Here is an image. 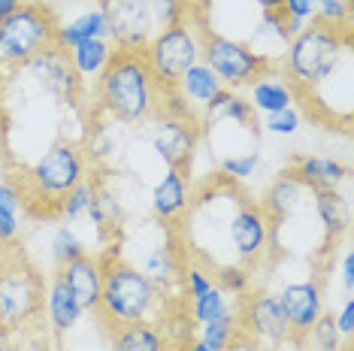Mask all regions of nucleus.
Here are the masks:
<instances>
[{
	"label": "nucleus",
	"mask_w": 354,
	"mask_h": 351,
	"mask_svg": "<svg viewBox=\"0 0 354 351\" xmlns=\"http://www.w3.org/2000/svg\"><path fill=\"white\" fill-rule=\"evenodd\" d=\"M164 94L142 52L115 49L109 67L97 79V103L112 122L122 124H146L164 115Z\"/></svg>",
	"instance_id": "nucleus-1"
},
{
	"label": "nucleus",
	"mask_w": 354,
	"mask_h": 351,
	"mask_svg": "<svg viewBox=\"0 0 354 351\" xmlns=\"http://www.w3.org/2000/svg\"><path fill=\"white\" fill-rule=\"evenodd\" d=\"M167 306H170V294L158 288L131 260H124L115 252L103 258V291L97 315L106 327L136 321L164 324Z\"/></svg>",
	"instance_id": "nucleus-2"
},
{
	"label": "nucleus",
	"mask_w": 354,
	"mask_h": 351,
	"mask_svg": "<svg viewBox=\"0 0 354 351\" xmlns=\"http://www.w3.org/2000/svg\"><path fill=\"white\" fill-rule=\"evenodd\" d=\"M351 52V30L333 28L324 21H309L300 34L291 37V43L281 52V61H276L279 73L288 79L297 97H306L309 91L330 79L336 70L348 61Z\"/></svg>",
	"instance_id": "nucleus-3"
},
{
	"label": "nucleus",
	"mask_w": 354,
	"mask_h": 351,
	"mask_svg": "<svg viewBox=\"0 0 354 351\" xmlns=\"http://www.w3.org/2000/svg\"><path fill=\"white\" fill-rule=\"evenodd\" d=\"M85 173H88L85 151L76 142L58 140L55 146H49V151H43V158H37V164L28 173H21L15 179L21 185V194H25V209L34 212L37 203H46L49 206L46 218L58 215L61 200L76 185H82Z\"/></svg>",
	"instance_id": "nucleus-4"
},
{
	"label": "nucleus",
	"mask_w": 354,
	"mask_h": 351,
	"mask_svg": "<svg viewBox=\"0 0 354 351\" xmlns=\"http://www.w3.org/2000/svg\"><path fill=\"white\" fill-rule=\"evenodd\" d=\"M58 15L39 0H21L0 21V73H15L39 52L52 49L58 34Z\"/></svg>",
	"instance_id": "nucleus-5"
},
{
	"label": "nucleus",
	"mask_w": 354,
	"mask_h": 351,
	"mask_svg": "<svg viewBox=\"0 0 354 351\" xmlns=\"http://www.w3.org/2000/svg\"><path fill=\"white\" fill-rule=\"evenodd\" d=\"M43 278L19 249L6 245L0 258V324L6 330H19L43 312Z\"/></svg>",
	"instance_id": "nucleus-6"
},
{
	"label": "nucleus",
	"mask_w": 354,
	"mask_h": 351,
	"mask_svg": "<svg viewBox=\"0 0 354 351\" xmlns=\"http://www.w3.org/2000/svg\"><path fill=\"white\" fill-rule=\"evenodd\" d=\"M200 43H203V25L197 19H188L182 25L160 28L142 49V58L160 85L176 88L188 67L200 61Z\"/></svg>",
	"instance_id": "nucleus-7"
},
{
	"label": "nucleus",
	"mask_w": 354,
	"mask_h": 351,
	"mask_svg": "<svg viewBox=\"0 0 354 351\" xmlns=\"http://www.w3.org/2000/svg\"><path fill=\"white\" fill-rule=\"evenodd\" d=\"M200 61L221 79L224 88H233V91H243L254 76H261L263 70L276 67V64L267 61L263 55H257L248 43H243V39L224 37L212 28H203Z\"/></svg>",
	"instance_id": "nucleus-8"
},
{
	"label": "nucleus",
	"mask_w": 354,
	"mask_h": 351,
	"mask_svg": "<svg viewBox=\"0 0 354 351\" xmlns=\"http://www.w3.org/2000/svg\"><path fill=\"white\" fill-rule=\"evenodd\" d=\"M224 234H227V245L233 249V263L252 269L254 263H261L263 254L272 249L276 225H272L270 215L261 209V203H252V200H245V197H239L227 215Z\"/></svg>",
	"instance_id": "nucleus-9"
},
{
	"label": "nucleus",
	"mask_w": 354,
	"mask_h": 351,
	"mask_svg": "<svg viewBox=\"0 0 354 351\" xmlns=\"http://www.w3.org/2000/svg\"><path fill=\"white\" fill-rule=\"evenodd\" d=\"M200 122L197 118H182V115H158L151 122V151L167 164V170H182L191 173V161H194L200 149Z\"/></svg>",
	"instance_id": "nucleus-10"
},
{
	"label": "nucleus",
	"mask_w": 354,
	"mask_h": 351,
	"mask_svg": "<svg viewBox=\"0 0 354 351\" xmlns=\"http://www.w3.org/2000/svg\"><path fill=\"white\" fill-rule=\"evenodd\" d=\"M100 10L109 25V43L115 49L142 52L158 34L149 0H100Z\"/></svg>",
	"instance_id": "nucleus-11"
},
{
	"label": "nucleus",
	"mask_w": 354,
	"mask_h": 351,
	"mask_svg": "<svg viewBox=\"0 0 354 351\" xmlns=\"http://www.w3.org/2000/svg\"><path fill=\"white\" fill-rule=\"evenodd\" d=\"M21 70H28V73L37 79V85L58 103H67L70 106V103H76L79 94H82V82H79L73 64H70L67 52L58 49V46L39 52L37 58H30Z\"/></svg>",
	"instance_id": "nucleus-12"
},
{
	"label": "nucleus",
	"mask_w": 354,
	"mask_h": 351,
	"mask_svg": "<svg viewBox=\"0 0 354 351\" xmlns=\"http://www.w3.org/2000/svg\"><path fill=\"white\" fill-rule=\"evenodd\" d=\"M239 327L257 342H270V345H281V342L294 339L291 324L285 318V309L276 294L257 291L245 300L243 312H239Z\"/></svg>",
	"instance_id": "nucleus-13"
},
{
	"label": "nucleus",
	"mask_w": 354,
	"mask_h": 351,
	"mask_svg": "<svg viewBox=\"0 0 354 351\" xmlns=\"http://www.w3.org/2000/svg\"><path fill=\"white\" fill-rule=\"evenodd\" d=\"M279 303L285 309V318L291 324V333L297 342L306 339L312 324L324 315V291L318 278H303V282H288L279 294Z\"/></svg>",
	"instance_id": "nucleus-14"
},
{
	"label": "nucleus",
	"mask_w": 354,
	"mask_h": 351,
	"mask_svg": "<svg viewBox=\"0 0 354 351\" xmlns=\"http://www.w3.org/2000/svg\"><path fill=\"white\" fill-rule=\"evenodd\" d=\"M55 273L64 278V285L82 306V312H97L103 291V258H94V254L85 252L76 260H67L64 267H58Z\"/></svg>",
	"instance_id": "nucleus-15"
},
{
	"label": "nucleus",
	"mask_w": 354,
	"mask_h": 351,
	"mask_svg": "<svg viewBox=\"0 0 354 351\" xmlns=\"http://www.w3.org/2000/svg\"><path fill=\"white\" fill-rule=\"evenodd\" d=\"M191 203H194V191H191L188 173L182 170H167L151 188V212L170 227H176L188 215Z\"/></svg>",
	"instance_id": "nucleus-16"
},
{
	"label": "nucleus",
	"mask_w": 354,
	"mask_h": 351,
	"mask_svg": "<svg viewBox=\"0 0 354 351\" xmlns=\"http://www.w3.org/2000/svg\"><path fill=\"white\" fill-rule=\"evenodd\" d=\"M221 124H239V127H252L257 131V113L252 109V103L245 100L243 91L233 88H221L212 100L200 109V131L209 133Z\"/></svg>",
	"instance_id": "nucleus-17"
},
{
	"label": "nucleus",
	"mask_w": 354,
	"mask_h": 351,
	"mask_svg": "<svg viewBox=\"0 0 354 351\" xmlns=\"http://www.w3.org/2000/svg\"><path fill=\"white\" fill-rule=\"evenodd\" d=\"M291 173L303 182L306 188L315 194V191H336L348 182V164L339 158H324V155H300L294 158Z\"/></svg>",
	"instance_id": "nucleus-18"
},
{
	"label": "nucleus",
	"mask_w": 354,
	"mask_h": 351,
	"mask_svg": "<svg viewBox=\"0 0 354 351\" xmlns=\"http://www.w3.org/2000/svg\"><path fill=\"white\" fill-rule=\"evenodd\" d=\"M245 100L252 103L254 113L270 115V113H279V109L294 106L297 94H294V88L288 85V79L279 73V67H270L245 85Z\"/></svg>",
	"instance_id": "nucleus-19"
},
{
	"label": "nucleus",
	"mask_w": 354,
	"mask_h": 351,
	"mask_svg": "<svg viewBox=\"0 0 354 351\" xmlns=\"http://www.w3.org/2000/svg\"><path fill=\"white\" fill-rule=\"evenodd\" d=\"M306 191H309V188H306L291 170H285L267 188V194L261 197V209L267 212L270 221L279 227L285 218H291L294 212H300L306 206Z\"/></svg>",
	"instance_id": "nucleus-20"
},
{
	"label": "nucleus",
	"mask_w": 354,
	"mask_h": 351,
	"mask_svg": "<svg viewBox=\"0 0 354 351\" xmlns=\"http://www.w3.org/2000/svg\"><path fill=\"white\" fill-rule=\"evenodd\" d=\"M109 345L112 351H173L167 330L151 321L109 327Z\"/></svg>",
	"instance_id": "nucleus-21"
},
{
	"label": "nucleus",
	"mask_w": 354,
	"mask_h": 351,
	"mask_svg": "<svg viewBox=\"0 0 354 351\" xmlns=\"http://www.w3.org/2000/svg\"><path fill=\"white\" fill-rule=\"evenodd\" d=\"M182 263H185V258H182L179 245L176 243H158V245H151V249L142 252L140 263H133V267L140 269V273H146L158 288L170 291V285H176L179 276H182Z\"/></svg>",
	"instance_id": "nucleus-22"
},
{
	"label": "nucleus",
	"mask_w": 354,
	"mask_h": 351,
	"mask_svg": "<svg viewBox=\"0 0 354 351\" xmlns=\"http://www.w3.org/2000/svg\"><path fill=\"white\" fill-rule=\"evenodd\" d=\"M46 318H49V324H52V330H58V333H67V330H73V327L82 321V306L76 303V297L70 294V288L64 285V278L55 273L49 278V285H46Z\"/></svg>",
	"instance_id": "nucleus-23"
},
{
	"label": "nucleus",
	"mask_w": 354,
	"mask_h": 351,
	"mask_svg": "<svg viewBox=\"0 0 354 351\" xmlns=\"http://www.w3.org/2000/svg\"><path fill=\"white\" fill-rule=\"evenodd\" d=\"M112 55H115V46L109 43V37H103V39H85V43L73 46L67 52V58L73 64L79 82L85 85V82H97L100 73L109 67Z\"/></svg>",
	"instance_id": "nucleus-24"
},
{
	"label": "nucleus",
	"mask_w": 354,
	"mask_h": 351,
	"mask_svg": "<svg viewBox=\"0 0 354 351\" xmlns=\"http://www.w3.org/2000/svg\"><path fill=\"white\" fill-rule=\"evenodd\" d=\"M315 200H312V206H315V215L321 221V227H324V234L330 243H336L339 236L348 234V225H351V203L348 197L342 194L339 188L336 191H315Z\"/></svg>",
	"instance_id": "nucleus-25"
},
{
	"label": "nucleus",
	"mask_w": 354,
	"mask_h": 351,
	"mask_svg": "<svg viewBox=\"0 0 354 351\" xmlns=\"http://www.w3.org/2000/svg\"><path fill=\"white\" fill-rule=\"evenodd\" d=\"M221 88H224V85H221V79L215 76L203 61H197L194 67H188V73H185L179 82H176V91H179V94H182V100L197 113V118H200V109H203L206 103L221 91Z\"/></svg>",
	"instance_id": "nucleus-26"
},
{
	"label": "nucleus",
	"mask_w": 354,
	"mask_h": 351,
	"mask_svg": "<svg viewBox=\"0 0 354 351\" xmlns=\"http://www.w3.org/2000/svg\"><path fill=\"white\" fill-rule=\"evenodd\" d=\"M103 37H109L106 15H103L100 6H94V10H85L82 15H76L73 21H67V25H58L55 46L64 52H70L73 46L85 43V39H103Z\"/></svg>",
	"instance_id": "nucleus-27"
},
{
	"label": "nucleus",
	"mask_w": 354,
	"mask_h": 351,
	"mask_svg": "<svg viewBox=\"0 0 354 351\" xmlns=\"http://www.w3.org/2000/svg\"><path fill=\"white\" fill-rule=\"evenodd\" d=\"M85 218H91V225L97 230H112V234H115L118 225L124 221V209L115 194H109V191H103V188H94Z\"/></svg>",
	"instance_id": "nucleus-28"
},
{
	"label": "nucleus",
	"mask_w": 354,
	"mask_h": 351,
	"mask_svg": "<svg viewBox=\"0 0 354 351\" xmlns=\"http://www.w3.org/2000/svg\"><path fill=\"white\" fill-rule=\"evenodd\" d=\"M233 312V303H230V294H224L218 285H212L209 291L191 297V321L197 327L200 324H209V321H218L221 315Z\"/></svg>",
	"instance_id": "nucleus-29"
},
{
	"label": "nucleus",
	"mask_w": 354,
	"mask_h": 351,
	"mask_svg": "<svg viewBox=\"0 0 354 351\" xmlns=\"http://www.w3.org/2000/svg\"><path fill=\"white\" fill-rule=\"evenodd\" d=\"M239 312L233 309V312L221 315L218 321H209V324H200V339L206 342V345L218 348V351H230L233 348V339L239 336Z\"/></svg>",
	"instance_id": "nucleus-30"
},
{
	"label": "nucleus",
	"mask_w": 354,
	"mask_h": 351,
	"mask_svg": "<svg viewBox=\"0 0 354 351\" xmlns=\"http://www.w3.org/2000/svg\"><path fill=\"white\" fill-rule=\"evenodd\" d=\"M306 339L312 342L315 351H348V342L339 336V330H336V324H333V312L321 315L318 321L312 324V330L306 333Z\"/></svg>",
	"instance_id": "nucleus-31"
},
{
	"label": "nucleus",
	"mask_w": 354,
	"mask_h": 351,
	"mask_svg": "<svg viewBox=\"0 0 354 351\" xmlns=\"http://www.w3.org/2000/svg\"><path fill=\"white\" fill-rule=\"evenodd\" d=\"M261 167V151L252 149V151H239V155H224L218 161V170L227 182H245L252 179L254 170Z\"/></svg>",
	"instance_id": "nucleus-32"
},
{
	"label": "nucleus",
	"mask_w": 354,
	"mask_h": 351,
	"mask_svg": "<svg viewBox=\"0 0 354 351\" xmlns=\"http://www.w3.org/2000/svg\"><path fill=\"white\" fill-rule=\"evenodd\" d=\"M279 12L285 15L288 34H300L309 21L318 19V0H279Z\"/></svg>",
	"instance_id": "nucleus-33"
},
{
	"label": "nucleus",
	"mask_w": 354,
	"mask_h": 351,
	"mask_svg": "<svg viewBox=\"0 0 354 351\" xmlns=\"http://www.w3.org/2000/svg\"><path fill=\"white\" fill-rule=\"evenodd\" d=\"M49 249H52V260H55V267H64L67 260H76L79 254H85L82 239L76 236V230L70 227V225H61L58 230H55Z\"/></svg>",
	"instance_id": "nucleus-34"
},
{
	"label": "nucleus",
	"mask_w": 354,
	"mask_h": 351,
	"mask_svg": "<svg viewBox=\"0 0 354 351\" xmlns=\"http://www.w3.org/2000/svg\"><path fill=\"white\" fill-rule=\"evenodd\" d=\"M191 3H194V0H149L151 19H155L158 30L188 21L191 19Z\"/></svg>",
	"instance_id": "nucleus-35"
},
{
	"label": "nucleus",
	"mask_w": 354,
	"mask_h": 351,
	"mask_svg": "<svg viewBox=\"0 0 354 351\" xmlns=\"http://www.w3.org/2000/svg\"><path fill=\"white\" fill-rule=\"evenodd\" d=\"M215 285L224 291V294H236V297H245L248 291H252V273H248V267H239V263H227V267H218L212 273Z\"/></svg>",
	"instance_id": "nucleus-36"
},
{
	"label": "nucleus",
	"mask_w": 354,
	"mask_h": 351,
	"mask_svg": "<svg viewBox=\"0 0 354 351\" xmlns=\"http://www.w3.org/2000/svg\"><path fill=\"white\" fill-rule=\"evenodd\" d=\"M254 37L261 39H272V43L279 46V49H285L288 43H291V34H288V25H285V15L279 10H267L257 15V25H254Z\"/></svg>",
	"instance_id": "nucleus-37"
},
{
	"label": "nucleus",
	"mask_w": 354,
	"mask_h": 351,
	"mask_svg": "<svg viewBox=\"0 0 354 351\" xmlns=\"http://www.w3.org/2000/svg\"><path fill=\"white\" fill-rule=\"evenodd\" d=\"M91 191H94V185L82 182V185H76L67 197H64V200H61V209H58V218L64 221V225H73V221L85 218L88 203H91Z\"/></svg>",
	"instance_id": "nucleus-38"
},
{
	"label": "nucleus",
	"mask_w": 354,
	"mask_h": 351,
	"mask_svg": "<svg viewBox=\"0 0 354 351\" xmlns=\"http://www.w3.org/2000/svg\"><path fill=\"white\" fill-rule=\"evenodd\" d=\"M179 282H182V288H185V297H197V294H203L209 291L215 285V278L212 273L203 267V263H197V260H185L182 263V276H179Z\"/></svg>",
	"instance_id": "nucleus-39"
},
{
	"label": "nucleus",
	"mask_w": 354,
	"mask_h": 351,
	"mask_svg": "<svg viewBox=\"0 0 354 351\" xmlns=\"http://www.w3.org/2000/svg\"><path fill=\"white\" fill-rule=\"evenodd\" d=\"M303 124V115L297 106H288V109H279V113H270L263 115V131L272 133V137H294Z\"/></svg>",
	"instance_id": "nucleus-40"
},
{
	"label": "nucleus",
	"mask_w": 354,
	"mask_h": 351,
	"mask_svg": "<svg viewBox=\"0 0 354 351\" xmlns=\"http://www.w3.org/2000/svg\"><path fill=\"white\" fill-rule=\"evenodd\" d=\"M318 21L351 30V0H318Z\"/></svg>",
	"instance_id": "nucleus-41"
},
{
	"label": "nucleus",
	"mask_w": 354,
	"mask_h": 351,
	"mask_svg": "<svg viewBox=\"0 0 354 351\" xmlns=\"http://www.w3.org/2000/svg\"><path fill=\"white\" fill-rule=\"evenodd\" d=\"M0 209H10L15 215L25 209V194L15 179H0Z\"/></svg>",
	"instance_id": "nucleus-42"
},
{
	"label": "nucleus",
	"mask_w": 354,
	"mask_h": 351,
	"mask_svg": "<svg viewBox=\"0 0 354 351\" xmlns=\"http://www.w3.org/2000/svg\"><path fill=\"white\" fill-rule=\"evenodd\" d=\"M19 234H21L19 215L10 212V209H0V249H6V245H15Z\"/></svg>",
	"instance_id": "nucleus-43"
},
{
	"label": "nucleus",
	"mask_w": 354,
	"mask_h": 351,
	"mask_svg": "<svg viewBox=\"0 0 354 351\" xmlns=\"http://www.w3.org/2000/svg\"><path fill=\"white\" fill-rule=\"evenodd\" d=\"M333 324H336V330H339V336L345 342H351V336H354V297L342 300L339 312L333 315Z\"/></svg>",
	"instance_id": "nucleus-44"
},
{
	"label": "nucleus",
	"mask_w": 354,
	"mask_h": 351,
	"mask_svg": "<svg viewBox=\"0 0 354 351\" xmlns=\"http://www.w3.org/2000/svg\"><path fill=\"white\" fill-rule=\"evenodd\" d=\"M339 278H342V288H345V297L354 294V254L351 249L342 252V260H339Z\"/></svg>",
	"instance_id": "nucleus-45"
},
{
	"label": "nucleus",
	"mask_w": 354,
	"mask_h": 351,
	"mask_svg": "<svg viewBox=\"0 0 354 351\" xmlns=\"http://www.w3.org/2000/svg\"><path fill=\"white\" fill-rule=\"evenodd\" d=\"M182 351H218V348L206 345V342L200 339V336H191V339H188V342H185V345H182Z\"/></svg>",
	"instance_id": "nucleus-46"
},
{
	"label": "nucleus",
	"mask_w": 354,
	"mask_h": 351,
	"mask_svg": "<svg viewBox=\"0 0 354 351\" xmlns=\"http://www.w3.org/2000/svg\"><path fill=\"white\" fill-rule=\"evenodd\" d=\"M0 351H12V336L3 324H0Z\"/></svg>",
	"instance_id": "nucleus-47"
},
{
	"label": "nucleus",
	"mask_w": 354,
	"mask_h": 351,
	"mask_svg": "<svg viewBox=\"0 0 354 351\" xmlns=\"http://www.w3.org/2000/svg\"><path fill=\"white\" fill-rule=\"evenodd\" d=\"M19 3H21V0H0V21H3L6 15H10V12L15 10V6H19Z\"/></svg>",
	"instance_id": "nucleus-48"
},
{
	"label": "nucleus",
	"mask_w": 354,
	"mask_h": 351,
	"mask_svg": "<svg viewBox=\"0 0 354 351\" xmlns=\"http://www.w3.org/2000/svg\"><path fill=\"white\" fill-rule=\"evenodd\" d=\"M257 6V12H267V10H279V0H252Z\"/></svg>",
	"instance_id": "nucleus-49"
},
{
	"label": "nucleus",
	"mask_w": 354,
	"mask_h": 351,
	"mask_svg": "<svg viewBox=\"0 0 354 351\" xmlns=\"http://www.w3.org/2000/svg\"><path fill=\"white\" fill-rule=\"evenodd\" d=\"M203 3H209V0H197V6H203Z\"/></svg>",
	"instance_id": "nucleus-50"
},
{
	"label": "nucleus",
	"mask_w": 354,
	"mask_h": 351,
	"mask_svg": "<svg viewBox=\"0 0 354 351\" xmlns=\"http://www.w3.org/2000/svg\"><path fill=\"white\" fill-rule=\"evenodd\" d=\"M0 258H3V249H0Z\"/></svg>",
	"instance_id": "nucleus-51"
},
{
	"label": "nucleus",
	"mask_w": 354,
	"mask_h": 351,
	"mask_svg": "<svg viewBox=\"0 0 354 351\" xmlns=\"http://www.w3.org/2000/svg\"><path fill=\"white\" fill-rule=\"evenodd\" d=\"M176 351H182V345H179V348H176Z\"/></svg>",
	"instance_id": "nucleus-52"
}]
</instances>
